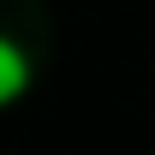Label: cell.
<instances>
[{
  "label": "cell",
  "instance_id": "obj_1",
  "mask_svg": "<svg viewBox=\"0 0 155 155\" xmlns=\"http://www.w3.org/2000/svg\"><path fill=\"white\" fill-rule=\"evenodd\" d=\"M24 90H30V54L12 36H0V107H12Z\"/></svg>",
  "mask_w": 155,
  "mask_h": 155
}]
</instances>
